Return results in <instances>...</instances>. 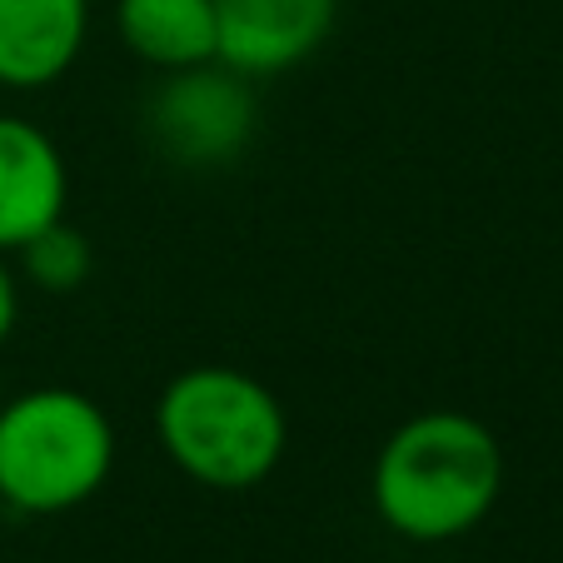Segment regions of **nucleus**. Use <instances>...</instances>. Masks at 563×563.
<instances>
[{
	"mask_svg": "<svg viewBox=\"0 0 563 563\" xmlns=\"http://www.w3.org/2000/svg\"><path fill=\"white\" fill-rule=\"evenodd\" d=\"M155 444L200 489L245 494L285 464L289 415L240 364H190L155 399Z\"/></svg>",
	"mask_w": 563,
	"mask_h": 563,
	"instance_id": "2",
	"label": "nucleus"
},
{
	"mask_svg": "<svg viewBox=\"0 0 563 563\" xmlns=\"http://www.w3.org/2000/svg\"><path fill=\"white\" fill-rule=\"evenodd\" d=\"M15 255H21V275L35 289H45V295H75L90 279V269H96V250H90V240L70 220L41 230Z\"/></svg>",
	"mask_w": 563,
	"mask_h": 563,
	"instance_id": "9",
	"label": "nucleus"
},
{
	"mask_svg": "<svg viewBox=\"0 0 563 563\" xmlns=\"http://www.w3.org/2000/svg\"><path fill=\"white\" fill-rule=\"evenodd\" d=\"M260 125L255 80L220 60L165 70L145 100V135L155 155L180 170H224L250 150Z\"/></svg>",
	"mask_w": 563,
	"mask_h": 563,
	"instance_id": "4",
	"label": "nucleus"
},
{
	"mask_svg": "<svg viewBox=\"0 0 563 563\" xmlns=\"http://www.w3.org/2000/svg\"><path fill=\"white\" fill-rule=\"evenodd\" d=\"M115 424L70 384H35L0 399V504L31 519L90 504L115 474Z\"/></svg>",
	"mask_w": 563,
	"mask_h": 563,
	"instance_id": "3",
	"label": "nucleus"
},
{
	"mask_svg": "<svg viewBox=\"0 0 563 563\" xmlns=\"http://www.w3.org/2000/svg\"><path fill=\"white\" fill-rule=\"evenodd\" d=\"M70 170L45 125L0 110V255H15L65 220Z\"/></svg>",
	"mask_w": 563,
	"mask_h": 563,
	"instance_id": "6",
	"label": "nucleus"
},
{
	"mask_svg": "<svg viewBox=\"0 0 563 563\" xmlns=\"http://www.w3.org/2000/svg\"><path fill=\"white\" fill-rule=\"evenodd\" d=\"M15 319H21V279L11 269V255H0V344L15 334Z\"/></svg>",
	"mask_w": 563,
	"mask_h": 563,
	"instance_id": "10",
	"label": "nucleus"
},
{
	"mask_svg": "<svg viewBox=\"0 0 563 563\" xmlns=\"http://www.w3.org/2000/svg\"><path fill=\"white\" fill-rule=\"evenodd\" d=\"M504 444L464 409H424L394 424L369 468V504L394 539L454 543L494 514Z\"/></svg>",
	"mask_w": 563,
	"mask_h": 563,
	"instance_id": "1",
	"label": "nucleus"
},
{
	"mask_svg": "<svg viewBox=\"0 0 563 563\" xmlns=\"http://www.w3.org/2000/svg\"><path fill=\"white\" fill-rule=\"evenodd\" d=\"M90 41V0H0V90L31 96L75 70Z\"/></svg>",
	"mask_w": 563,
	"mask_h": 563,
	"instance_id": "7",
	"label": "nucleus"
},
{
	"mask_svg": "<svg viewBox=\"0 0 563 563\" xmlns=\"http://www.w3.org/2000/svg\"><path fill=\"white\" fill-rule=\"evenodd\" d=\"M115 35L150 70L214 60V0H115Z\"/></svg>",
	"mask_w": 563,
	"mask_h": 563,
	"instance_id": "8",
	"label": "nucleus"
},
{
	"mask_svg": "<svg viewBox=\"0 0 563 563\" xmlns=\"http://www.w3.org/2000/svg\"><path fill=\"white\" fill-rule=\"evenodd\" d=\"M340 0H214V60L245 80L305 65L330 41Z\"/></svg>",
	"mask_w": 563,
	"mask_h": 563,
	"instance_id": "5",
	"label": "nucleus"
}]
</instances>
